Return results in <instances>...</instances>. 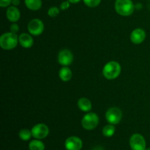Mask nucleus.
<instances>
[{
	"mask_svg": "<svg viewBox=\"0 0 150 150\" xmlns=\"http://www.w3.org/2000/svg\"><path fill=\"white\" fill-rule=\"evenodd\" d=\"M115 10L119 15L122 16H129L134 11V4L132 0H116Z\"/></svg>",
	"mask_w": 150,
	"mask_h": 150,
	"instance_id": "nucleus-1",
	"label": "nucleus"
},
{
	"mask_svg": "<svg viewBox=\"0 0 150 150\" xmlns=\"http://www.w3.org/2000/svg\"><path fill=\"white\" fill-rule=\"evenodd\" d=\"M121 73V66L117 62L111 61L107 63L103 67V74L108 80L115 79Z\"/></svg>",
	"mask_w": 150,
	"mask_h": 150,
	"instance_id": "nucleus-2",
	"label": "nucleus"
},
{
	"mask_svg": "<svg viewBox=\"0 0 150 150\" xmlns=\"http://www.w3.org/2000/svg\"><path fill=\"white\" fill-rule=\"evenodd\" d=\"M18 38L16 34L13 32H7L3 34L0 38V46L4 50H11L16 48L18 44Z\"/></svg>",
	"mask_w": 150,
	"mask_h": 150,
	"instance_id": "nucleus-3",
	"label": "nucleus"
},
{
	"mask_svg": "<svg viewBox=\"0 0 150 150\" xmlns=\"http://www.w3.org/2000/svg\"><path fill=\"white\" fill-rule=\"evenodd\" d=\"M99 123V117L95 113H88L81 120L82 127L87 130H94Z\"/></svg>",
	"mask_w": 150,
	"mask_h": 150,
	"instance_id": "nucleus-4",
	"label": "nucleus"
},
{
	"mask_svg": "<svg viewBox=\"0 0 150 150\" xmlns=\"http://www.w3.org/2000/svg\"><path fill=\"white\" fill-rule=\"evenodd\" d=\"M122 118V113L119 108L112 107L108 109L105 113V120L109 124L117 125Z\"/></svg>",
	"mask_w": 150,
	"mask_h": 150,
	"instance_id": "nucleus-5",
	"label": "nucleus"
},
{
	"mask_svg": "<svg viewBox=\"0 0 150 150\" xmlns=\"http://www.w3.org/2000/svg\"><path fill=\"white\" fill-rule=\"evenodd\" d=\"M146 145V141L141 134L135 133L130 137V146L132 150H145Z\"/></svg>",
	"mask_w": 150,
	"mask_h": 150,
	"instance_id": "nucleus-6",
	"label": "nucleus"
},
{
	"mask_svg": "<svg viewBox=\"0 0 150 150\" xmlns=\"http://www.w3.org/2000/svg\"><path fill=\"white\" fill-rule=\"evenodd\" d=\"M31 131H32V136L35 139H43L48 136L49 133V129L46 125L40 123L34 126Z\"/></svg>",
	"mask_w": 150,
	"mask_h": 150,
	"instance_id": "nucleus-7",
	"label": "nucleus"
},
{
	"mask_svg": "<svg viewBox=\"0 0 150 150\" xmlns=\"http://www.w3.org/2000/svg\"><path fill=\"white\" fill-rule=\"evenodd\" d=\"M28 31L29 33L35 36L41 35L44 31V24L42 21L35 18L28 23Z\"/></svg>",
	"mask_w": 150,
	"mask_h": 150,
	"instance_id": "nucleus-8",
	"label": "nucleus"
},
{
	"mask_svg": "<svg viewBox=\"0 0 150 150\" xmlns=\"http://www.w3.org/2000/svg\"><path fill=\"white\" fill-rule=\"evenodd\" d=\"M64 146L67 150H81L83 146V142L77 136H70L66 139Z\"/></svg>",
	"mask_w": 150,
	"mask_h": 150,
	"instance_id": "nucleus-9",
	"label": "nucleus"
},
{
	"mask_svg": "<svg viewBox=\"0 0 150 150\" xmlns=\"http://www.w3.org/2000/svg\"><path fill=\"white\" fill-rule=\"evenodd\" d=\"M73 61V55L71 51L67 49H63L59 51L58 55V62L61 65L68 66Z\"/></svg>",
	"mask_w": 150,
	"mask_h": 150,
	"instance_id": "nucleus-10",
	"label": "nucleus"
},
{
	"mask_svg": "<svg viewBox=\"0 0 150 150\" xmlns=\"http://www.w3.org/2000/svg\"><path fill=\"white\" fill-rule=\"evenodd\" d=\"M146 38V32L144 29L138 28L134 29L130 35V40L134 44H140L144 41Z\"/></svg>",
	"mask_w": 150,
	"mask_h": 150,
	"instance_id": "nucleus-11",
	"label": "nucleus"
},
{
	"mask_svg": "<svg viewBox=\"0 0 150 150\" xmlns=\"http://www.w3.org/2000/svg\"><path fill=\"white\" fill-rule=\"evenodd\" d=\"M7 19L11 22H16L20 19L21 13L16 6H10L6 12Z\"/></svg>",
	"mask_w": 150,
	"mask_h": 150,
	"instance_id": "nucleus-12",
	"label": "nucleus"
},
{
	"mask_svg": "<svg viewBox=\"0 0 150 150\" xmlns=\"http://www.w3.org/2000/svg\"><path fill=\"white\" fill-rule=\"evenodd\" d=\"M18 41L21 45L25 48H31L34 44L33 38L27 33L21 34L20 36L18 37Z\"/></svg>",
	"mask_w": 150,
	"mask_h": 150,
	"instance_id": "nucleus-13",
	"label": "nucleus"
},
{
	"mask_svg": "<svg viewBox=\"0 0 150 150\" xmlns=\"http://www.w3.org/2000/svg\"><path fill=\"white\" fill-rule=\"evenodd\" d=\"M78 106L81 111L88 112L92 110V103L89 99L86 98H81L78 101Z\"/></svg>",
	"mask_w": 150,
	"mask_h": 150,
	"instance_id": "nucleus-14",
	"label": "nucleus"
},
{
	"mask_svg": "<svg viewBox=\"0 0 150 150\" xmlns=\"http://www.w3.org/2000/svg\"><path fill=\"white\" fill-rule=\"evenodd\" d=\"M59 76L63 81H69L72 78V71L67 66H64L59 70Z\"/></svg>",
	"mask_w": 150,
	"mask_h": 150,
	"instance_id": "nucleus-15",
	"label": "nucleus"
},
{
	"mask_svg": "<svg viewBox=\"0 0 150 150\" xmlns=\"http://www.w3.org/2000/svg\"><path fill=\"white\" fill-rule=\"evenodd\" d=\"M26 7L31 10H38L42 7V0H25Z\"/></svg>",
	"mask_w": 150,
	"mask_h": 150,
	"instance_id": "nucleus-16",
	"label": "nucleus"
},
{
	"mask_svg": "<svg viewBox=\"0 0 150 150\" xmlns=\"http://www.w3.org/2000/svg\"><path fill=\"white\" fill-rule=\"evenodd\" d=\"M29 150H44L45 145L41 141L33 140L29 144Z\"/></svg>",
	"mask_w": 150,
	"mask_h": 150,
	"instance_id": "nucleus-17",
	"label": "nucleus"
},
{
	"mask_svg": "<svg viewBox=\"0 0 150 150\" xmlns=\"http://www.w3.org/2000/svg\"><path fill=\"white\" fill-rule=\"evenodd\" d=\"M116 128L114 126V125H107L103 129V134L105 137H111V136H114V134L115 133Z\"/></svg>",
	"mask_w": 150,
	"mask_h": 150,
	"instance_id": "nucleus-18",
	"label": "nucleus"
},
{
	"mask_svg": "<svg viewBox=\"0 0 150 150\" xmlns=\"http://www.w3.org/2000/svg\"><path fill=\"white\" fill-rule=\"evenodd\" d=\"M32 136V131L28 129H22L19 132V137L23 141H28L30 139L31 136Z\"/></svg>",
	"mask_w": 150,
	"mask_h": 150,
	"instance_id": "nucleus-19",
	"label": "nucleus"
},
{
	"mask_svg": "<svg viewBox=\"0 0 150 150\" xmlns=\"http://www.w3.org/2000/svg\"><path fill=\"white\" fill-rule=\"evenodd\" d=\"M84 4L89 7H95L99 5L101 0H83Z\"/></svg>",
	"mask_w": 150,
	"mask_h": 150,
	"instance_id": "nucleus-20",
	"label": "nucleus"
},
{
	"mask_svg": "<svg viewBox=\"0 0 150 150\" xmlns=\"http://www.w3.org/2000/svg\"><path fill=\"white\" fill-rule=\"evenodd\" d=\"M59 14V9L57 7H51L48 9V15L50 17H57Z\"/></svg>",
	"mask_w": 150,
	"mask_h": 150,
	"instance_id": "nucleus-21",
	"label": "nucleus"
},
{
	"mask_svg": "<svg viewBox=\"0 0 150 150\" xmlns=\"http://www.w3.org/2000/svg\"><path fill=\"white\" fill-rule=\"evenodd\" d=\"M13 0H0V6L1 7H8L12 3Z\"/></svg>",
	"mask_w": 150,
	"mask_h": 150,
	"instance_id": "nucleus-22",
	"label": "nucleus"
},
{
	"mask_svg": "<svg viewBox=\"0 0 150 150\" xmlns=\"http://www.w3.org/2000/svg\"><path fill=\"white\" fill-rule=\"evenodd\" d=\"M70 1H63L61 4H60V9L62 10H65L69 8L70 7Z\"/></svg>",
	"mask_w": 150,
	"mask_h": 150,
	"instance_id": "nucleus-23",
	"label": "nucleus"
},
{
	"mask_svg": "<svg viewBox=\"0 0 150 150\" xmlns=\"http://www.w3.org/2000/svg\"><path fill=\"white\" fill-rule=\"evenodd\" d=\"M19 30V26L18 25L16 24V23H13V24L10 26V32H13V33L16 34Z\"/></svg>",
	"mask_w": 150,
	"mask_h": 150,
	"instance_id": "nucleus-24",
	"label": "nucleus"
},
{
	"mask_svg": "<svg viewBox=\"0 0 150 150\" xmlns=\"http://www.w3.org/2000/svg\"><path fill=\"white\" fill-rule=\"evenodd\" d=\"M12 4H13V6H17L20 4V0H13L12 1Z\"/></svg>",
	"mask_w": 150,
	"mask_h": 150,
	"instance_id": "nucleus-25",
	"label": "nucleus"
},
{
	"mask_svg": "<svg viewBox=\"0 0 150 150\" xmlns=\"http://www.w3.org/2000/svg\"><path fill=\"white\" fill-rule=\"evenodd\" d=\"M67 1H69L72 4H76V3H79L81 0H67Z\"/></svg>",
	"mask_w": 150,
	"mask_h": 150,
	"instance_id": "nucleus-26",
	"label": "nucleus"
},
{
	"mask_svg": "<svg viewBox=\"0 0 150 150\" xmlns=\"http://www.w3.org/2000/svg\"><path fill=\"white\" fill-rule=\"evenodd\" d=\"M145 150H150V148H148V149H146Z\"/></svg>",
	"mask_w": 150,
	"mask_h": 150,
	"instance_id": "nucleus-27",
	"label": "nucleus"
}]
</instances>
